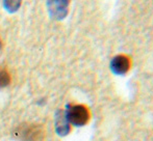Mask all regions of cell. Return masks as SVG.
<instances>
[{"mask_svg": "<svg viewBox=\"0 0 153 141\" xmlns=\"http://www.w3.org/2000/svg\"><path fill=\"white\" fill-rule=\"evenodd\" d=\"M65 115H66V118L69 121V123L76 126V127L85 126L90 119L89 109L83 105L68 106Z\"/></svg>", "mask_w": 153, "mask_h": 141, "instance_id": "obj_1", "label": "cell"}, {"mask_svg": "<svg viewBox=\"0 0 153 141\" xmlns=\"http://www.w3.org/2000/svg\"><path fill=\"white\" fill-rule=\"evenodd\" d=\"M15 136L22 141H41L44 138V130L41 126L23 123L16 129Z\"/></svg>", "mask_w": 153, "mask_h": 141, "instance_id": "obj_2", "label": "cell"}, {"mask_svg": "<svg viewBox=\"0 0 153 141\" xmlns=\"http://www.w3.org/2000/svg\"><path fill=\"white\" fill-rule=\"evenodd\" d=\"M69 0H48V10L54 19L61 20L68 12Z\"/></svg>", "mask_w": 153, "mask_h": 141, "instance_id": "obj_3", "label": "cell"}, {"mask_svg": "<svg viewBox=\"0 0 153 141\" xmlns=\"http://www.w3.org/2000/svg\"><path fill=\"white\" fill-rule=\"evenodd\" d=\"M111 69L117 75H124L130 69V60L125 55H118L111 59Z\"/></svg>", "mask_w": 153, "mask_h": 141, "instance_id": "obj_4", "label": "cell"}, {"mask_svg": "<svg viewBox=\"0 0 153 141\" xmlns=\"http://www.w3.org/2000/svg\"><path fill=\"white\" fill-rule=\"evenodd\" d=\"M55 130L56 133L61 136H65L70 132V123L67 120L65 112L62 111H57L55 115Z\"/></svg>", "mask_w": 153, "mask_h": 141, "instance_id": "obj_5", "label": "cell"}, {"mask_svg": "<svg viewBox=\"0 0 153 141\" xmlns=\"http://www.w3.org/2000/svg\"><path fill=\"white\" fill-rule=\"evenodd\" d=\"M21 0H3V4L8 12H16L19 8Z\"/></svg>", "mask_w": 153, "mask_h": 141, "instance_id": "obj_6", "label": "cell"}, {"mask_svg": "<svg viewBox=\"0 0 153 141\" xmlns=\"http://www.w3.org/2000/svg\"><path fill=\"white\" fill-rule=\"evenodd\" d=\"M10 76L7 73V70L4 69H0V88L5 87L10 84Z\"/></svg>", "mask_w": 153, "mask_h": 141, "instance_id": "obj_7", "label": "cell"}, {"mask_svg": "<svg viewBox=\"0 0 153 141\" xmlns=\"http://www.w3.org/2000/svg\"><path fill=\"white\" fill-rule=\"evenodd\" d=\"M1 48H2V42H1V40H0V50H1Z\"/></svg>", "mask_w": 153, "mask_h": 141, "instance_id": "obj_8", "label": "cell"}]
</instances>
